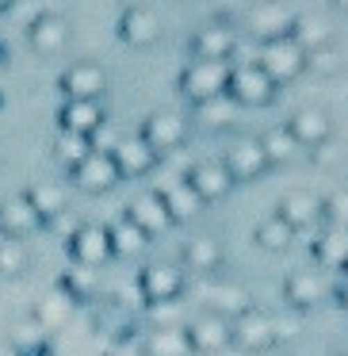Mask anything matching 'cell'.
I'll return each mask as SVG.
<instances>
[{"label":"cell","instance_id":"1","mask_svg":"<svg viewBox=\"0 0 348 356\" xmlns=\"http://www.w3.org/2000/svg\"><path fill=\"white\" fill-rule=\"evenodd\" d=\"M230 85V62H215V58H192L180 73V88L192 96L195 104L210 100V96H222Z\"/></svg>","mask_w":348,"mask_h":356},{"label":"cell","instance_id":"2","mask_svg":"<svg viewBox=\"0 0 348 356\" xmlns=\"http://www.w3.org/2000/svg\"><path fill=\"white\" fill-rule=\"evenodd\" d=\"M226 96L233 104H245V108H260L276 96V81L260 70L256 62H241L230 65V85H226Z\"/></svg>","mask_w":348,"mask_h":356},{"label":"cell","instance_id":"3","mask_svg":"<svg viewBox=\"0 0 348 356\" xmlns=\"http://www.w3.org/2000/svg\"><path fill=\"white\" fill-rule=\"evenodd\" d=\"M256 65H260V70L279 85V81H291V77H299V73L306 70V50H302L291 35H283V39H268L260 47Z\"/></svg>","mask_w":348,"mask_h":356},{"label":"cell","instance_id":"4","mask_svg":"<svg viewBox=\"0 0 348 356\" xmlns=\"http://www.w3.org/2000/svg\"><path fill=\"white\" fill-rule=\"evenodd\" d=\"M291 24H295V12L287 8L283 0H256L253 8L245 12V27H249V35H256L260 42L291 35Z\"/></svg>","mask_w":348,"mask_h":356},{"label":"cell","instance_id":"5","mask_svg":"<svg viewBox=\"0 0 348 356\" xmlns=\"http://www.w3.org/2000/svg\"><path fill=\"white\" fill-rule=\"evenodd\" d=\"M276 322L268 314H256V310H245L241 318L230 322V345H238L241 353H268L276 345Z\"/></svg>","mask_w":348,"mask_h":356},{"label":"cell","instance_id":"6","mask_svg":"<svg viewBox=\"0 0 348 356\" xmlns=\"http://www.w3.org/2000/svg\"><path fill=\"white\" fill-rule=\"evenodd\" d=\"M69 172H73V184H77L81 192H88V195L108 192V188L123 177V172H119V165H115V157L103 154V149H92V154H88L85 161H77Z\"/></svg>","mask_w":348,"mask_h":356},{"label":"cell","instance_id":"7","mask_svg":"<svg viewBox=\"0 0 348 356\" xmlns=\"http://www.w3.org/2000/svg\"><path fill=\"white\" fill-rule=\"evenodd\" d=\"M142 138L157 149V154H172V149L184 146L188 138V119L176 115V111H154L142 127Z\"/></svg>","mask_w":348,"mask_h":356},{"label":"cell","instance_id":"8","mask_svg":"<svg viewBox=\"0 0 348 356\" xmlns=\"http://www.w3.org/2000/svg\"><path fill=\"white\" fill-rule=\"evenodd\" d=\"M222 165L230 172V180H253L268 169V157H264L260 138H238L230 142V149L222 154Z\"/></svg>","mask_w":348,"mask_h":356},{"label":"cell","instance_id":"9","mask_svg":"<svg viewBox=\"0 0 348 356\" xmlns=\"http://www.w3.org/2000/svg\"><path fill=\"white\" fill-rule=\"evenodd\" d=\"M69 253L81 268H100V264H108V257H111L108 230L103 226H77L69 238Z\"/></svg>","mask_w":348,"mask_h":356},{"label":"cell","instance_id":"10","mask_svg":"<svg viewBox=\"0 0 348 356\" xmlns=\"http://www.w3.org/2000/svg\"><path fill=\"white\" fill-rule=\"evenodd\" d=\"M62 88L69 92V100H100L108 88V73L96 62H73L62 73Z\"/></svg>","mask_w":348,"mask_h":356},{"label":"cell","instance_id":"11","mask_svg":"<svg viewBox=\"0 0 348 356\" xmlns=\"http://www.w3.org/2000/svg\"><path fill=\"white\" fill-rule=\"evenodd\" d=\"M42 226L39 211L31 207L27 195H12V200H0V234L4 238H31L35 230Z\"/></svg>","mask_w":348,"mask_h":356},{"label":"cell","instance_id":"12","mask_svg":"<svg viewBox=\"0 0 348 356\" xmlns=\"http://www.w3.org/2000/svg\"><path fill=\"white\" fill-rule=\"evenodd\" d=\"M138 284H142L146 302H169L184 291V272H180L176 264H146Z\"/></svg>","mask_w":348,"mask_h":356},{"label":"cell","instance_id":"13","mask_svg":"<svg viewBox=\"0 0 348 356\" xmlns=\"http://www.w3.org/2000/svg\"><path fill=\"white\" fill-rule=\"evenodd\" d=\"M111 157H115V165H119L123 177H142V172L154 169L161 154H157L142 134H131V138H119L115 146H111Z\"/></svg>","mask_w":348,"mask_h":356},{"label":"cell","instance_id":"14","mask_svg":"<svg viewBox=\"0 0 348 356\" xmlns=\"http://www.w3.org/2000/svg\"><path fill=\"white\" fill-rule=\"evenodd\" d=\"M184 333H188V341H192V353H222L226 345H230V322L226 318H218V314H199L192 325H184Z\"/></svg>","mask_w":348,"mask_h":356},{"label":"cell","instance_id":"15","mask_svg":"<svg viewBox=\"0 0 348 356\" xmlns=\"http://www.w3.org/2000/svg\"><path fill=\"white\" fill-rule=\"evenodd\" d=\"M192 50H195V58L230 62V58L238 54V35H233V27H226V24H207V27H199V31L192 35Z\"/></svg>","mask_w":348,"mask_h":356},{"label":"cell","instance_id":"16","mask_svg":"<svg viewBox=\"0 0 348 356\" xmlns=\"http://www.w3.org/2000/svg\"><path fill=\"white\" fill-rule=\"evenodd\" d=\"M157 195H161V203L169 207L172 222H188V218H195V215H199V207H203L199 192H195L184 177H172L169 184H161V188H157Z\"/></svg>","mask_w":348,"mask_h":356},{"label":"cell","instance_id":"17","mask_svg":"<svg viewBox=\"0 0 348 356\" xmlns=\"http://www.w3.org/2000/svg\"><path fill=\"white\" fill-rule=\"evenodd\" d=\"M119 31H123V39L131 42V47H154V42L161 39V19H157L154 8H142V4H134V8L123 12V19H119Z\"/></svg>","mask_w":348,"mask_h":356},{"label":"cell","instance_id":"18","mask_svg":"<svg viewBox=\"0 0 348 356\" xmlns=\"http://www.w3.org/2000/svg\"><path fill=\"white\" fill-rule=\"evenodd\" d=\"M184 180L195 188V192H199L203 203L222 200V195L233 188V180H230V172H226L222 161H199V165H192V172H188Z\"/></svg>","mask_w":348,"mask_h":356},{"label":"cell","instance_id":"19","mask_svg":"<svg viewBox=\"0 0 348 356\" xmlns=\"http://www.w3.org/2000/svg\"><path fill=\"white\" fill-rule=\"evenodd\" d=\"M126 218H131L138 230H146L149 238H154V234H165V230L172 226L169 207L161 203V195H157V192H146V195H138V200H131V207H126Z\"/></svg>","mask_w":348,"mask_h":356},{"label":"cell","instance_id":"20","mask_svg":"<svg viewBox=\"0 0 348 356\" xmlns=\"http://www.w3.org/2000/svg\"><path fill=\"white\" fill-rule=\"evenodd\" d=\"M287 131L295 134V142L299 146H322V142H329V115H325L322 108H299L291 119H287Z\"/></svg>","mask_w":348,"mask_h":356},{"label":"cell","instance_id":"21","mask_svg":"<svg viewBox=\"0 0 348 356\" xmlns=\"http://www.w3.org/2000/svg\"><path fill=\"white\" fill-rule=\"evenodd\" d=\"M276 215L283 218L295 234H299V230H306V226H314L317 218H322V200H317L314 192H291V195L279 200Z\"/></svg>","mask_w":348,"mask_h":356},{"label":"cell","instance_id":"22","mask_svg":"<svg viewBox=\"0 0 348 356\" xmlns=\"http://www.w3.org/2000/svg\"><path fill=\"white\" fill-rule=\"evenodd\" d=\"M27 35H31V47L39 50V54H62L65 42H69V27H65V19L50 16V12H42L35 24H27Z\"/></svg>","mask_w":348,"mask_h":356},{"label":"cell","instance_id":"23","mask_svg":"<svg viewBox=\"0 0 348 356\" xmlns=\"http://www.w3.org/2000/svg\"><path fill=\"white\" fill-rule=\"evenodd\" d=\"M8 345L16 348L19 356H31V353H42V348L50 345V333L35 314H24L8 325Z\"/></svg>","mask_w":348,"mask_h":356},{"label":"cell","instance_id":"24","mask_svg":"<svg viewBox=\"0 0 348 356\" xmlns=\"http://www.w3.org/2000/svg\"><path fill=\"white\" fill-rule=\"evenodd\" d=\"M100 123H108L100 100H69L62 108V131H73V134H85L88 138Z\"/></svg>","mask_w":348,"mask_h":356},{"label":"cell","instance_id":"25","mask_svg":"<svg viewBox=\"0 0 348 356\" xmlns=\"http://www.w3.org/2000/svg\"><path fill=\"white\" fill-rule=\"evenodd\" d=\"M283 295H287L291 307L310 310V307H317V302L325 299V280L317 276V272H291L287 284H283Z\"/></svg>","mask_w":348,"mask_h":356},{"label":"cell","instance_id":"26","mask_svg":"<svg viewBox=\"0 0 348 356\" xmlns=\"http://www.w3.org/2000/svg\"><path fill=\"white\" fill-rule=\"evenodd\" d=\"M184 264L192 272H199V276H210V272L222 268V245H218V238H210V234H199V238H192L184 245Z\"/></svg>","mask_w":348,"mask_h":356},{"label":"cell","instance_id":"27","mask_svg":"<svg viewBox=\"0 0 348 356\" xmlns=\"http://www.w3.org/2000/svg\"><path fill=\"white\" fill-rule=\"evenodd\" d=\"M146 356H192V341H188L184 325H157L142 345Z\"/></svg>","mask_w":348,"mask_h":356},{"label":"cell","instance_id":"28","mask_svg":"<svg viewBox=\"0 0 348 356\" xmlns=\"http://www.w3.org/2000/svg\"><path fill=\"white\" fill-rule=\"evenodd\" d=\"M27 200H31V207L39 211V218L42 222H50V218H58V215H65V207H69V192H65L62 184H31L27 188Z\"/></svg>","mask_w":348,"mask_h":356},{"label":"cell","instance_id":"29","mask_svg":"<svg viewBox=\"0 0 348 356\" xmlns=\"http://www.w3.org/2000/svg\"><path fill=\"white\" fill-rule=\"evenodd\" d=\"M207 310L218 318H226V322H233V318H241L249 310V295L241 291L238 284H222V287H210L207 291Z\"/></svg>","mask_w":348,"mask_h":356},{"label":"cell","instance_id":"30","mask_svg":"<svg viewBox=\"0 0 348 356\" xmlns=\"http://www.w3.org/2000/svg\"><path fill=\"white\" fill-rule=\"evenodd\" d=\"M291 39L310 54V50H317V47H329V42H333V27H329V19H325V16H295Z\"/></svg>","mask_w":348,"mask_h":356},{"label":"cell","instance_id":"31","mask_svg":"<svg viewBox=\"0 0 348 356\" xmlns=\"http://www.w3.org/2000/svg\"><path fill=\"white\" fill-rule=\"evenodd\" d=\"M314 257L325 264V268H345V261H348V226H329V230L314 241Z\"/></svg>","mask_w":348,"mask_h":356},{"label":"cell","instance_id":"32","mask_svg":"<svg viewBox=\"0 0 348 356\" xmlns=\"http://www.w3.org/2000/svg\"><path fill=\"white\" fill-rule=\"evenodd\" d=\"M108 241H111V257H138L146 249L149 234L138 230L131 218H119L115 226H108Z\"/></svg>","mask_w":348,"mask_h":356},{"label":"cell","instance_id":"33","mask_svg":"<svg viewBox=\"0 0 348 356\" xmlns=\"http://www.w3.org/2000/svg\"><path fill=\"white\" fill-rule=\"evenodd\" d=\"M31 314L39 318L42 325H47V333H58L65 322H69V314H73V299L62 291V287H58V291L42 295V302L31 310Z\"/></svg>","mask_w":348,"mask_h":356},{"label":"cell","instance_id":"34","mask_svg":"<svg viewBox=\"0 0 348 356\" xmlns=\"http://www.w3.org/2000/svg\"><path fill=\"white\" fill-rule=\"evenodd\" d=\"M195 123L203 131H222V127L233 123V100L230 96H210V100H199L195 104Z\"/></svg>","mask_w":348,"mask_h":356},{"label":"cell","instance_id":"35","mask_svg":"<svg viewBox=\"0 0 348 356\" xmlns=\"http://www.w3.org/2000/svg\"><path fill=\"white\" fill-rule=\"evenodd\" d=\"M31 268V253L19 238H0V280H19Z\"/></svg>","mask_w":348,"mask_h":356},{"label":"cell","instance_id":"36","mask_svg":"<svg viewBox=\"0 0 348 356\" xmlns=\"http://www.w3.org/2000/svg\"><path fill=\"white\" fill-rule=\"evenodd\" d=\"M291 241H295V230L279 215H272L268 222L256 226V245L268 249V253H283V249H291Z\"/></svg>","mask_w":348,"mask_h":356},{"label":"cell","instance_id":"37","mask_svg":"<svg viewBox=\"0 0 348 356\" xmlns=\"http://www.w3.org/2000/svg\"><path fill=\"white\" fill-rule=\"evenodd\" d=\"M260 146H264V157H268V165H283V161H291L295 154H299V142H295V134L287 131V127H276V131H268L260 138Z\"/></svg>","mask_w":348,"mask_h":356},{"label":"cell","instance_id":"38","mask_svg":"<svg viewBox=\"0 0 348 356\" xmlns=\"http://www.w3.org/2000/svg\"><path fill=\"white\" fill-rule=\"evenodd\" d=\"M54 154H58V161L62 165H77V161H85L88 154H92V142L85 138V134H73V131H62L58 134V142H54Z\"/></svg>","mask_w":348,"mask_h":356},{"label":"cell","instance_id":"39","mask_svg":"<svg viewBox=\"0 0 348 356\" xmlns=\"http://www.w3.org/2000/svg\"><path fill=\"white\" fill-rule=\"evenodd\" d=\"M62 291L69 295L73 302H88V299H92V291H96V272L77 264L73 272H65V276H62Z\"/></svg>","mask_w":348,"mask_h":356},{"label":"cell","instance_id":"40","mask_svg":"<svg viewBox=\"0 0 348 356\" xmlns=\"http://www.w3.org/2000/svg\"><path fill=\"white\" fill-rule=\"evenodd\" d=\"M322 215L329 218V226H348V188L333 192L329 200L322 203Z\"/></svg>","mask_w":348,"mask_h":356},{"label":"cell","instance_id":"41","mask_svg":"<svg viewBox=\"0 0 348 356\" xmlns=\"http://www.w3.org/2000/svg\"><path fill=\"white\" fill-rule=\"evenodd\" d=\"M337 65H340V58H337V50H333V42L306 54V70H314V73H337Z\"/></svg>","mask_w":348,"mask_h":356},{"label":"cell","instance_id":"42","mask_svg":"<svg viewBox=\"0 0 348 356\" xmlns=\"http://www.w3.org/2000/svg\"><path fill=\"white\" fill-rule=\"evenodd\" d=\"M176 299H169V302H149V318H154L157 325H176Z\"/></svg>","mask_w":348,"mask_h":356},{"label":"cell","instance_id":"43","mask_svg":"<svg viewBox=\"0 0 348 356\" xmlns=\"http://www.w3.org/2000/svg\"><path fill=\"white\" fill-rule=\"evenodd\" d=\"M103 356H138V353H134L131 345H115V348H108Z\"/></svg>","mask_w":348,"mask_h":356},{"label":"cell","instance_id":"44","mask_svg":"<svg viewBox=\"0 0 348 356\" xmlns=\"http://www.w3.org/2000/svg\"><path fill=\"white\" fill-rule=\"evenodd\" d=\"M340 307H345V310H348V284H345V287H340Z\"/></svg>","mask_w":348,"mask_h":356},{"label":"cell","instance_id":"45","mask_svg":"<svg viewBox=\"0 0 348 356\" xmlns=\"http://www.w3.org/2000/svg\"><path fill=\"white\" fill-rule=\"evenodd\" d=\"M0 356H19V353H16L12 345H4V348H0Z\"/></svg>","mask_w":348,"mask_h":356},{"label":"cell","instance_id":"46","mask_svg":"<svg viewBox=\"0 0 348 356\" xmlns=\"http://www.w3.org/2000/svg\"><path fill=\"white\" fill-rule=\"evenodd\" d=\"M337 8H345V12H348V0H337Z\"/></svg>","mask_w":348,"mask_h":356},{"label":"cell","instance_id":"47","mask_svg":"<svg viewBox=\"0 0 348 356\" xmlns=\"http://www.w3.org/2000/svg\"><path fill=\"white\" fill-rule=\"evenodd\" d=\"M8 4H16V0H0V8H8Z\"/></svg>","mask_w":348,"mask_h":356},{"label":"cell","instance_id":"48","mask_svg":"<svg viewBox=\"0 0 348 356\" xmlns=\"http://www.w3.org/2000/svg\"><path fill=\"white\" fill-rule=\"evenodd\" d=\"M31 356H50V353H47V348H42V353H31Z\"/></svg>","mask_w":348,"mask_h":356},{"label":"cell","instance_id":"49","mask_svg":"<svg viewBox=\"0 0 348 356\" xmlns=\"http://www.w3.org/2000/svg\"><path fill=\"white\" fill-rule=\"evenodd\" d=\"M337 356H348V353H337Z\"/></svg>","mask_w":348,"mask_h":356},{"label":"cell","instance_id":"50","mask_svg":"<svg viewBox=\"0 0 348 356\" xmlns=\"http://www.w3.org/2000/svg\"><path fill=\"white\" fill-rule=\"evenodd\" d=\"M345 272H348V261H345Z\"/></svg>","mask_w":348,"mask_h":356}]
</instances>
